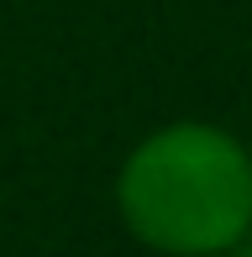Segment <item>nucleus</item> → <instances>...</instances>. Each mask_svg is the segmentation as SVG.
<instances>
[{"mask_svg":"<svg viewBox=\"0 0 252 257\" xmlns=\"http://www.w3.org/2000/svg\"><path fill=\"white\" fill-rule=\"evenodd\" d=\"M116 200L126 226L158 252H226L252 226V158L231 132L163 126L126 158Z\"/></svg>","mask_w":252,"mask_h":257,"instance_id":"1","label":"nucleus"}]
</instances>
